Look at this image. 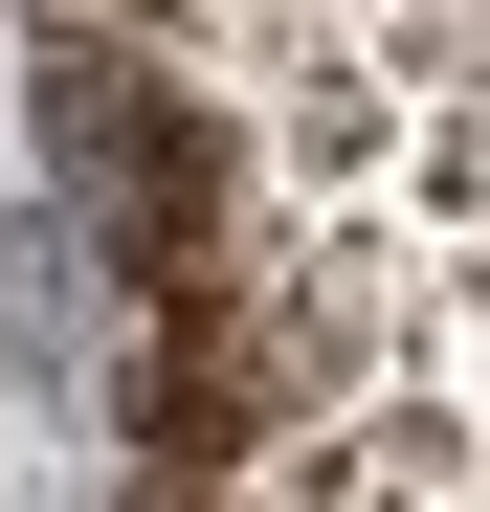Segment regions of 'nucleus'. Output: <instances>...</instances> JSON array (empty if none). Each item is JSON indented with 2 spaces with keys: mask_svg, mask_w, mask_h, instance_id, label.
<instances>
[{
  "mask_svg": "<svg viewBox=\"0 0 490 512\" xmlns=\"http://www.w3.org/2000/svg\"><path fill=\"white\" fill-rule=\"evenodd\" d=\"M45 156H67V201H90V245L134 290H201L223 268V156H201V112L156 90L134 45H45Z\"/></svg>",
  "mask_w": 490,
  "mask_h": 512,
  "instance_id": "f257e3e1",
  "label": "nucleus"
}]
</instances>
